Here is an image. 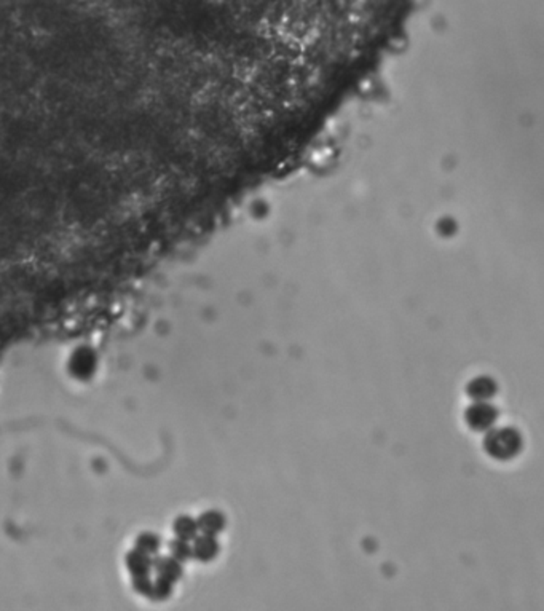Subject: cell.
<instances>
[{
    "label": "cell",
    "mask_w": 544,
    "mask_h": 611,
    "mask_svg": "<svg viewBox=\"0 0 544 611\" xmlns=\"http://www.w3.org/2000/svg\"><path fill=\"white\" fill-rule=\"evenodd\" d=\"M466 419L476 430H487L496 420V409L487 404H476L470 409Z\"/></svg>",
    "instance_id": "obj_1"
},
{
    "label": "cell",
    "mask_w": 544,
    "mask_h": 611,
    "mask_svg": "<svg viewBox=\"0 0 544 611\" xmlns=\"http://www.w3.org/2000/svg\"><path fill=\"white\" fill-rule=\"evenodd\" d=\"M200 527L203 528L204 533L214 537V534H218L225 528V517L220 513H213L211 511V513L204 514L200 519Z\"/></svg>",
    "instance_id": "obj_3"
},
{
    "label": "cell",
    "mask_w": 544,
    "mask_h": 611,
    "mask_svg": "<svg viewBox=\"0 0 544 611\" xmlns=\"http://www.w3.org/2000/svg\"><path fill=\"white\" fill-rule=\"evenodd\" d=\"M195 551H197V556L200 557L201 560H211V559H214L215 556H218L219 543L215 541L214 537L208 534V537L198 539Z\"/></svg>",
    "instance_id": "obj_4"
},
{
    "label": "cell",
    "mask_w": 544,
    "mask_h": 611,
    "mask_svg": "<svg viewBox=\"0 0 544 611\" xmlns=\"http://www.w3.org/2000/svg\"><path fill=\"white\" fill-rule=\"evenodd\" d=\"M467 393H470V395L472 396V399L484 401V399H490L491 396H493V393H496V383L493 380H490L487 377L477 379V380H474L470 386H467Z\"/></svg>",
    "instance_id": "obj_2"
}]
</instances>
